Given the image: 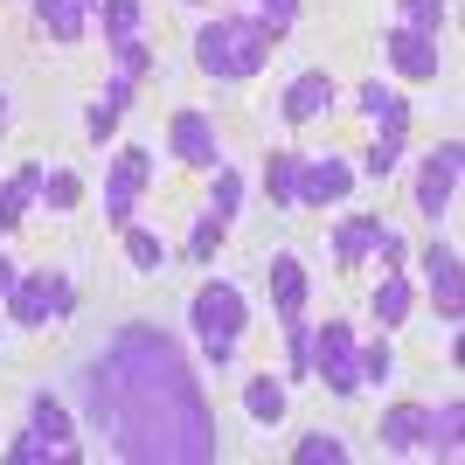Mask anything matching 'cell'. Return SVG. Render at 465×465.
<instances>
[{"label":"cell","instance_id":"5","mask_svg":"<svg viewBox=\"0 0 465 465\" xmlns=\"http://www.w3.org/2000/svg\"><path fill=\"white\" fill-rule=\"evenodd\" d=\"M7 312H15V327H42L49 312H70V285L49 272L35 278H15V292H7Z\"/></svg>","mask_w":465,"mask_h":465},{"label":"cell","instance_id":"21","mask_svg":"<svg viewBox=\"0 0 465 465\" xmlns=\"http://www.w3.org/2000/svg\"><path fill=\"white\" fill-rule=\"evenodd\" d=\"M264 194H272V202H299V153L264 160Z\"/></svg>","mask_w":465,"mask_h":465},{"label":"cell","instance_id":"22","mask_svg":"<svg viewBox=\"0 0 465 465\" xmlns=\"http://www.w3.org/2000/svg\"><path fill=\"white\" fill-rule=\"evenodd\" d=\"M243 410H251L257 424H278V417H285V389H278L272 375H257V382L243 389Z\"/></svg>","mask_w":465,"mask_h":465},{"label":"cell","instance_id":"6","mask_svg":"<svg viewBox=\"0 0 465 465\" xmlns=\"http://www.w3.org/2000/svg\"><path fill=\"white\" fill-rule=\"evenodd\" d=\"M146 174H153V160L139 153V146H125V153L112 160V174H104V215H112V223H133V202H139V188H146Z\"/></svg>","mask_w":465,"mask_h":465},{"label":"cell","instance_id":"34","mask_svg":"<svg viewBox=\"0 0 465 465\" xmlns=\"http://www.w3.org/2000/svg\"><path fill=\"white\" fill-rule=\"evenodd\" d=\"M215 243H223V223H215V215H202V223H194V236H188V257L202 264V257H215Z\"/></svg>","mask_w":465,"mask_h":465},{"label":"cell","instance_id":"27","mask_svg":"<svg viewBox=\"0 0 465 465\" xmlns=\"http://www.w3.org/2000/svg\"><path fill=\"white\" fill-rule=\"evenodd\" d=\"M403 28L438 35V28H445V0H403Z\"/></svg>","mask_w":465,"mask_h":465},{"label":"cell","instance_id":"38","mask_svg":"<svg viewBox=\"0 0 465 465\" xmlns=\"http://www.w3.org/2000/svg\"><path fill=\"white\" fill-rule=\"evenodd\" d=\"M188 7H202V0H188Z\"/></svg>","mask_w":465,"mask_h":465},{"label":"cell","instance_id":"14","mask_svg":"<svg viewBox=\"0 0 465 465\" xmlns=\"http://www.w3.org/2000/svg\"><path fill=\"white\" fill-rule=\"evenodd\" d=\"M91 7H97V0H35L42 28H49L56 42H77L84 28H91Z\"/></svg>","mask_w":465,"mask_h":465},{"label":"cell","instance_id":"25","mask_svg":"<svg viewBox=\"0 0 465 465\" xmlns=\"http://www.w3.org/2000/svg\"><path fill=\"white\" fill-rule=\"evenodd\" d=\"M125 257H133L139 272H160V264H167V243H160L153 230H125Z\"/></svg>","mask_w":465,"mask_h":465},{"label":"cell","instance_id":"33","mask_svg":"<svg viewBox=\"0 0 465 465\" xmlns=\"http://www.w3.org/2000/svg\"><path fill=\"white\" fill-rule=\"evenodd\" d=\"M389 369H396V354H389V341L361 348V389H369V382H389Z\"/></svg>","mask_w":465,"mask_h":465},{"label":"cell","instance_id":"1","mask_svg":"<svg viewBox=\"0 0 465 465\" xmlns=\"http://www.w3.org/2000/svg\"><path fill=\"white\" fill-rule=\"evenodd\" d=\"M91 424L112 438L118 459L139 465H209L215 459V410L160 327H118L84 382Z\"/></svg>","mask_w":465,"mask_h":465},{"label":"cell","instance_id":"3","mask_svg":"<svg viewBox=\"0 0 465 465\" xmlns=\"http://www.w3.org/2000/svg\"><path fill=\"white\" fill-rule=\"evenodd\" d=\"M194 333H202L209 361L223 369V361L236 354V333H243V292L236 285H202L194 292Z\"/></svg>","mask_w":465,"mask_h":465},{"label":"cell","instance_id":"35","mask_svg":"<svg viewBox=\"0 0 465 465\" xmlns=\"http://www.w3.org/2000/svg\"><path fill=\"white\" fill-rule=\"evenodd\" d=\"M257 7H264V21H272L278 35H285V28H292V15H299V0H257Z\"/></svg>","mask_w":465,"mask_h":465},{"label":"cell","instance_id":"23","mask_svg":"<svg viewBox=\"0 0 465 465\" xmlns=\"http://www.w3.org/2000/svg\"><path fill=\"white\" fill-rule=\"evenodd\" d=\"M396 167H403V133H382L369 146V153H361V174H375V181H389L396 174Z\"/></svg>","mask_w":465,"mask_h":465},{"label":"cell","instance_id":"8","mask_svg":"<svg viewBox=\"0 0 465 465\" xmlns=\"http://www.w3.org/2000/svg\"><path fill=\"white\" fill-rule=\"evenodd\" d=\"M348 188H354L348 160H299V202H312V209H327V202H341Z\"/></svg>","mask_w":465,"mask_h":465},{"label":"cell","instance_id":"11","mask_svg":"<svg viewBox=\"0 0 465 465\" xmlns=\"http://www.w3.org/2000/svg\"><path fill=\"white\" fill-rule=\"evenodd\" d=\"M327 104H333V77H327V70H306V77H292V91H285L278 112H285L292 125H306V118H320Z\"/></svg>","mask_w":465,"mask_h":465},{"label":"cell","instance_id":"10","mask_svg":"<svg viewBox=\"0 0 465 465\" xmlns=\"http://www.w3.org/2000/svg\"><path fill=\"white\" fill-rule=\"evenodd\" d=\"M424 272H430V299H438V312H445V320H459V251H451V243H430L424 251Z\"/></svg>","mask_w":465,"mask_h":465},{"label":"cell","instance_id":"30","mask_svg":"<svg viewBox=\"0 0 465 465\" xmlns=\"http://www.w3.org/2000/svg\"><path fill=\"white\" fill-rule=\"evenodd\" d=\"M292 459H299V465H341L348 451H341V438H327V430H320V438H306V445L292 451Z\"/></svg>","mask_w":465,"mask_h":465},{"label":"cell","instance_id":"31","mask_svg":"<svg viewBox=\"0 0 465 465\" xmlns=\"http://www.w3.org/2000/svg\"><path fill=\"white\" fill-rule=\"evenodd\" d=\"M42 194H49L56 209H77V202H84V181L77 174H42Z\"/></svg>","mask_w":465,"mask_h":465},{"label":"cell","instance_id":"28","mask_svg":"<svg viewBox=\"0 0 465 465\" xmlns=\"http://www.w3.org/2000/svg\"><path fill=\"white\" fill-rule=\"evenodd\" d=\"M285 341H292V375H306L312 369V327L299 312H285Z\"/></svg>","mask_w":465,"mask_h":465},{"label":"cell","instance_id":"20","mask_svg":"<svg viewBox=\"0 0 465 465\" xmlns=\"http://www.w3.org/2000/svg\"><path fill=\"white\" fill-rule=\"evenodd\" d=\"M459 430H465V403H445V410H438V417H430L424 445L438 451V459H451V451H459Z\"/></svg>","mask_w":465,"mask_h":465},{"label":"cell","instance_id":"37","mask_svg":"<svg viewBox=\"0 0 465 465\" xmlns=\"http://www.w3.org/2000/svg\"><path fill=\"white\" fill-rule=\"evenodd\" d=\"M0 125H7V97H0Z\"/></svg>","mask_w":465,"mask_h":465},{"label":"cell","instance_id":"24","mask_svg":"<svg viewBox=\"0 0 465 465\" xmlns=\"http://www.w3.org/2000/svg\"><path fill=\"white\" fill-rule=\"evenodd\" d=\"M97 7H104V35H112V42L139 35V0H97Z\"/></svg>","mask_w":465,"mask_h":465},{"label":"cell","instance_id":"2","mask_svg":"<svg viewBox=\"0 0 465 465\" xmlns=\"http://www.w3.org/2000/svg\"><path fill=\"white\" fill-rule=\"evenodd\" d=\"M278 49V28L272 21H209L202 35H194V63L209 70L215 84H243L257 77Z\"/></svg>","mask_w":465,"mask_h":465},{"label":"cell","instance_id":"4","mask_svg":"<svg viewBox=\"0 0 465 465\" xmlns=\"http://www.w3.org/2000/svg\"><path fill=\"white\" fill-rule=\"evenodd\" d=\"M312 369H320V382H327L333 396H354V389H361V348H354V327L327 320V327L312 333Z\"/></svg>","mask_w":465,"mask_h":465},{"label":"cell","instance_id":"15","mask_svg":"<svg viewBox=\"0 0 465 465\" xmlns=\"http://www.w3.org/2000/svg\"><path fill=\"white\" fill-rule=\"evenodd\" d=\"M424 430H430V410L403 403V410H389V417H382V445L389 451H417V445H424Z\"/></svg>","mask_w":465,"mask_h":465},{"label":"cell","instance_id":"18","mask_svg":"<svg viewBox=\"0 0 465 465\" xmlns=\"http://www.w3.org/2000/svg\"><path fill=\"white\" fill-rule=\"evenodd\" d=\"M361 112H369L382 133H403V125H410V104L396 91H382V84H361Z\"/></svg>","mask_w":465,"mask_h":465},{"label":"cell","instance_id":"9","mask_svg":"<svg viewBox=\"0 0 465 465\" xmlns=\"http://www.w3.org/2000/svg\"><path fill=\"white\" fill-rule=\"evenodd\" d=\"M389 63H396V70H403L410 84H430V77H438V35L396 28V35H389Z\"/></svg>","mask_w":465,"mask_h":465},{"label":"cell","instance_id":"16","mask_svg":"<svg viewBox=\"0 0 465 465\" xmlns=\"http://www.w3.org/2000/svg\"><path fill=\"white\" fill-rule=\"evenodd\" d=\"M42 194V167H21L7 188H0V230H15L21 215H28V202Z\"/></svg>","mask_w":465,"mask_h":465},{"label":"cell","instance_id":"13","mask_svg":"<svg viewBox=\"0 0 465 465\" xmlns=\"http://www.w3.org/2000/svg\"><path fill=\"white\" fill-rule=\"evenodd\" d=\"M382 215H354V223H341V236H333V257L341 264H361L369 251H382Z\"/></svg>","mask_w":465,"mask_h":465},{"label":"cell","instance_id":"29","mask_svg":"<svg viewBox=\"0 0 465 465\" xmlns=\"http://www.w3.org/2000/svg\"><path fill=\"white\" fill-rule=\"evenodd\" d=\"M236 194H243V181L223 167V174H215V202H209V215L223 223V230H230V215H236Z\"/></svg>","mask_w":465,"mask_h":465},{"label":"cell","instance_id":"36","mask_svg":"<svg viewBox=\"0 0 465 465\" xmlns=\"http://www.w3.org/2000/svg\"><path fill=\"white\" fill-rule=\"evenodd\" d=\"M7 292H15V264H7V257H0V299H7Z\"/></svg>","mask_w":465,"mask_h":465},{"label":"cell","instance_id":"12","mask_svg":"<svg viewBox=\"0 0 465 465\" xmlns=\"http://www.w3.org/2000/svg\"><path fill=\"white\" fill-rule=\"evenodd\" d=\"M174 153L188 160V167H202V174L215 167V133H209V118H202V112H181L174 118Z\"/></svg>","mask_w":465,"mask_h":465},{"label":"cell","instance_id":"17","mask_svg":"<svg viewBox=\"0 0 465 465\" xmlns=\"http://www.w3.org/2000/svg\"><path fill=\"white\" fill-rule=\"evenodd\" d=\"M28 430H35V438H49V445H63V451H70V410H63L56 396H35V403H28Z\"/></svg>","mask_w":465,"mask_h":465},{"label":"cell","instance_id":"32","mask_svg":"<svg viewBox=\"0 0 465 465\" xmlns=\"http://www.w3.org/2000/svg\"><path fill=\"white\" fill-rule=\"evenodd\" d=\"M7 459H15V465H42V459H70V451H63V445H49V438H35V430H28V438H21V445L7 451Z\"/></svg>","mask_w":465,"mask_h":465},{"label":"cell","instance_id":"26","mask_svg":"<svg viewBox=\"0 0 465 465\" xmlns=\"http://www.w3.org/2000/svg\"><path fill=\"white\" fill-rule=\"evenodd\" d=\"M403 312H410V285H403V278H382V285H375V320L396 327Z\"/></svg>","mask_w":465,"mask_h":465},{"label":"cell","instance_id":"19","mask_svg":"<svg viewBox=\"0 0 465 465\" xmlns=\"http://www.w3.org/2000/svg\"><path fill=\"white\" fill-rule=\"evenodd\" d=\"M272 299H278V312L306 306V272H299V257H272Z\"/></svg>","mask_w":465,"mask_h":465},{"label":"cell","instance_id":"7","mask_svg":"<svg viewBox=\"0 0 465 465\" xmlns=\"http://www.w3.org/2000/svg\"><path fill=\"white\" fill-rule=\"evenodd\" d=\"M459 139H445L438 153H424V174H417V209L424 215H445L451 209V188H459Z\"/></svg>","mask_w":465,"mask_h":465}]
</instances>
